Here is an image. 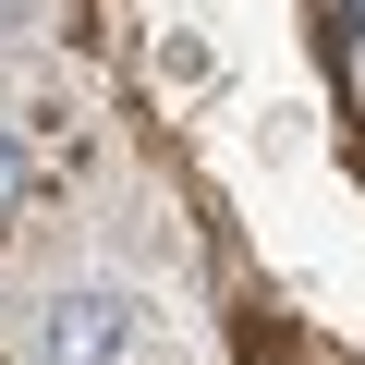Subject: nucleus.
Here are the masks:
<instances>
[{"label":"nucleus","instance_id":"obj_2","mask_svg":"<svg viewBox=\"0 0 365 365\" xmlns=\"http://www.w3.org/2000/svg\"><path fill=\"white\" fill-rule=\"evenodd\" d=\"M13 207H25V146L0 134V220H13Z\"/></svg>","mask_w":365,"mask_h":365},{"label":"nucleus","instance_id":"obj_1","mask_svg":"<svg viewBox=\"0 0 365 365\" xmlns=\"http://www.w3.org/2000/svg\"><path fill=\"white\" fill-rule=\"evenodd\" d=\"M122 353H134V292H110V280L49 292V317H37V365H122Z\"/></svg>","mask_w":365,"mask_h":365}]
</instances>
